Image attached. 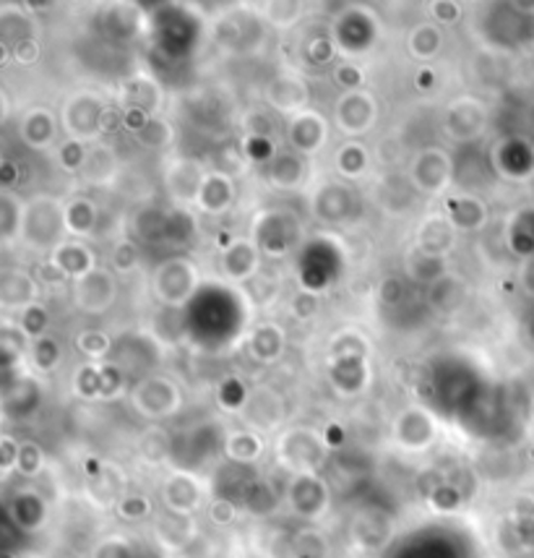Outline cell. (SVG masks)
<instances>
[{"instance_id": "24", "label": "cell", "mask_w": 534, "mask_h": 558, "mask_svg": "<svg viewBox=\"0 0 534 558\" xmlns=\"http://www.w3.org/2000/svg\"><path fill=\"white\" fill-rule=\"evenodd\" d=\"M193 535V522L188 515H175V511H167L165 517L156 522V537L162 543H167L169 548H180L191 541Z\"/></svg>"}, {"instance_id": "23", "label": "cell", "mask_w": 534, "mask_h": 558, "mask_svg": "<svg viewBox=\"0 0 534 558\" xmlns=\"http://www.w3.org/2000/svg\"><path fill=\"white\" fill-rule=\"evenodd\" d=\"M81 178L87 180V183H94V186H102L107 183V180L115 178L117 173V160L113 157V152L110 149H91L87 152V160H84L81 165Z\"/></svg>"}, {"instance_id": "18", "label": "cell", "mask_w": 534, "mask_h": 558, "mask_svg": "<svg viewBox=\"0 0 534 558\" xmlns=\"http://www.w3.org/2000/svg\"><path fill=\"white\" fill-rule=\"evenodd\" d=\"M22 139L29 144L31 149H48L55 139L58 131V123L50 115L48 107H31L26 110L24 118H22Z\"/></svg>"}, {"instance_id": "16", "label": "cell", "mask_w": 534, "mask_h": 558, "mask_svg": "<svg viewBox=\"0 0 534 558\" xmlns=\"http://www.w3.org/2000/svg\"><path fill=\"white\" fill-rule=\"evenodd\" d=\"M266 100L279 113L295 115L300 110H308V87L295 76H277L266 89Z\"/></svg>"}, {"instance_id": "11", "label": "cell", "mask_w": 534, "mask_h": 558, "mask_svg": "<svg viewBox=\"0 0 534 558\" xmlns=\"http://www.w3.org/2000/svg\"><path fill=\"white\" fill-rule=\"evenodd\" d=\"M326 121L316 110H300L290 118V128H287V139H290L295 154H313L323 147L326 141Z\"/></svg>"}, {"instance_id": "14", "label": "cell", "mask_w": 534, "mask_h": 558, "mask_svg": "<svg viewBox=\"0 0 534 558\" xmlns=\"http://www.w3.org/2000/svg\"><path fill=\"white\" fill-rule=\"evenodd\" d=\"M221 271L232 282H251L258 271V249L253 240L234 238L221 253Z\"/></svg>"}, {"instance_id": "22", "label": "cell", "mask_w": 534, "mask_h": 558, "mask_svg": "<svg viewBox=\"0 0 534 558\" xmlns=\"http://www.w3.org/2000/svg\"><path fill=\"white\" fill-rule=\"evenodd\" d=\"M260 452H264V441L256 431H232L227 433L225 439V454L227 459L234 465H251L256 462L260 457Z\"/></svg>"}, {"instance_id": "21", "label": "cell", "mask_w": 534, "mask_h": 558, "mask_svg": "<svg viewBox=\"0 0 534 558\" xmlns=\"http://www.w3.org/2000/svg\"><path fill=\"white\" fill-rule=\"evenodd\" d=\"M234 199V191H232V180L225 178V175L219 173H208L204 188H201V196H199V204L201 210L208 212V214H221L230 210Z\"/></svg>"}, {"instance_id": "39", "label": "cell", "mask_w": 534, "mask_h": 558, "mask_svg": "<svg viewBox=\"0 0 534 558\" xmlns=\"http://www.w3.org/2000/svg\"><path fill=\"white\" fill-rule=\"evenodd\" d=\"M102 550H104V556H97V558H134L128 543L123 541V537H104Z\"/></svg>"}, {"instance_id": "3", "label": "cell", "mask_w": 534, "mask_h": 558, "mask_svg": "<svg viewBox=\"0 0 534 558\" xmlns=\"http://www.w3.org/2000/svg\"><path fill=\"white\" fill-rule=\"evenodd\" d=\"M130 402H134L136 413H141L143 418L162 420L180 410V389L175 386V381L165 379V376H149V379L134 386Z\"/></svg>"}, {"instance_id": "29", "label": "cell", "mask_w": 534, "mask_h": 558, "mask_svg": "<svg viewBox=\"0 0 534 558\" xmlns=\"http://www.w3.org/2000/svg\"><path fill=\"white\" fill-rule=\"evenodd\" d=\"M136 136L141 139V144L162 149L173 141V128H169V123L165 118H156V115H152V118H147L139 128H136Z\"/></svg>"}, {"instance_id": "20", "label": "cell", "mask_w": 534, "mask_h": 558, "mask_svg": "<svg viewBox=\"0 0 534 558\" xmlns=\"http://www.w3.org/2000/svg\"><path fill=\"white\" fill-rule=\"evenodd\" d=\"M50 262L55 264L65 277H74V279L84 277L87 271L94 269V258H91V253L84 249L81 243H68V240L52 251Z\"/></svg>"}, {"instance_id": "38", "label": "cell", "mask_w": 534, "mask_h": 558, "mask_svg": "<svg viewBox=\"0 0 534 558\" xmlns=\"http://www.w3.org/2000/svg\"><path fill=\"white\" fill-rule=\"evenodd\" d=\"M318 310V301L313 295H297L295 301H292V316L300 321H308L310 316H316Z\"/></svg>"}, {"instance_id": "9", "label": "cell", "mask_w": 534, "mask_h": 558, "mask_svg": "<svg viewBox=\"0 0 534 558\" xmlns=\"http://www.w3.org/2000/svg\"><path fill=\"white\" fill-rule=\"evenodd\" d=\"M208 173L195 160H169L165 165V188L175 201H199Z\"/></svg>"}, {"instance_id": "10", "label": "cell", "mask_w": 534, "mask_h": 558, "mask_svg": "<svg viewBox=\"0 0 534 558\" xmlns=\"http://www.w3.org/2000/svg\"><path fill=\"white\" fill-rule=\"evenodd\" d=\"M162 502H165L167 511H175V515H188L191 517L204 498V485L195 480L191 472H173L162 485Z\"/></svg>"}, {"instance_id": "4", "label": "cell", "mask_w": 534, "mask_h": 558, "mask_svg": "<svg viewBox=\"0 0 534 558\" xmlns=\"http://www.w3.org/2000/svg\"><path fill=\"white\" fill-rule=\"evenodd\" d=\"M195 284H199V271L188 258H169L154 275L156 297L173 308L186 306L191 301Z\"/></svg>"}, {"instance_id": "37", "label": "cell", "mask_w": 534, "mask_h": 558, "mask_svg": "<svg viewBox=\"0 0 534 558\" xmlns=\"http://www.w3.org/2000/svg\"><path fill=\"white\" fill-rule=\"evenodd\" d=\"M18 449H22V441H16L13 436L5 433L3 441H0V472H3V480H9V475L18 467Z\"/></svg>"}, {"instance_id": "35", "label": "cell", "mask_w": 534, "mask_h": 558, "mask_svg": "<svg viewBox=\"0 0 534 558\" xmlns=\"http://www.w3.org/2000/svg\"><path fill=\"white\" fill-rule=\"evenodd\" d=\"M206 515H208V519H212L214 524H217V528H227V524H232L234 519H238L240 509H238V504L232 502V498L214 496V498H208Z\"/></svg>"}, {"instance_id": "41", "label": "cell", "mask_w": 534, "mask_h": 558, "mask_svg": "<svg viewBox=\"0 0 534 558\" xmlns=\"http://www.w3.org/2000/svg\"><path fill=\"white\" fill-rule=\"evenodd\" d=\"M115 264L120 266V269H130V266L136 264V251L130 249V245H123V249L115 253Z\"/></svg>"}, {"instance_id": "5", "label": "cell", "mask_w": 534, "mask_h": 558, "mask_svg": "<svg viewBox=\"0 0 534 558\" xmlns=\"http://www.w3.org/2000/svg\"><path fill=\"white\" fill-rule=\"evenodd\" d=\"M378 123V102L363 89H347L336 100V126L344 136H365Z\"/></svg>"}, {"instance_id": "17", "label": "cell", "mask_w": 534, "mask_h": 558, "mask_svg": "<svg viewBox=\"0 0 534 558\" xmlns=\"http://www.w3.org/2000/svg\"><path fill=\"white\" fill-rule=\"evenodd\" d=\"M5 506H9V517L13 519V524H18L24 532H37L48 522V504L42 502L37 491H22Z\"/></svg>"}, {"instance_id": "25", "label": "cell", "mask_w": 534, "mask_h": 558, "mask_svg": "<svg viewBox=\"0 0 534 558\" xmlns=\"http://www.w3.org/2000/svg\"><path fill=\"white\" fill-rule=\"evenodd\" d=\"M448 219L459 230H478L485 225V206L478 199L459 196V201H452V206H448Z\"/></svg>"}, {"instance_id": "8", "label": "cell", "mask_w": 534, "mask_h": 558, "mask_svg": "<svg viewBox=\"0 0 534 558\" xmlns=\"http://www.w3.org/2000/svg\"><path fill=\"white\" fill-rule=\"evenodd\" d=\"M412 183L420 193H428V196H435L443 188L448 186V178H452V162L446 160V154L441 149H425L420 152L412 162Z\"/></svg>"}, {"instance_id": "6", "label": "cell", "mask_w": 534, "mask_h": 558, "mask_svg": "<svg viewBox=\"0 0 534 558\" xmlns=\"http://www.w3.org/2000/svg\"><path fill=\"white\" fill-rule=\"evenodd\" d=\"M117 297V284L110 271L100 269V266H94V269L87 271L84 277L74 279V303L78 310H84V314H104L110 306L115 303Z\"/></svg>"}, {"instance_id": "2", "label": "cell", "mask_w": 534, "mask_h": 558, "mask_svg": "<svg viewBox=\"0 0 534 558\" xmlns=\"http://www.w3.org/2000/svg\"><path fill=\"white\" fill-rule=\"evenodd\" d=\"M279 459L295 475L300 472H318L326 459V441L310 428H292L277 444Z\"/></svg>"}, {"instance_id": "33", "label": "cell", "mask_w": 534, "mask_h": 558, "mask_svg": "<svg viewBox=\"0 0 534 558\" xmlns=\"http://www.w3.org/2000/svg\"><path fill=\"white\" fill-rule=\"evenodd\" d=\"M44 470V454L35 441H22V449H18V467L16 472H22L24 478H39V472Z\"/></svg>"}, {"instance_id": "19", "label": "cell", "mask_w": 534, "mask_h": 558, "mask_svg": "<svg viewBox=\"0 0 534 558\" xmlns=\"http://www.w3.org/2000/svg\"><path fill=\"white\" fill-rule=\"evenodd\" d=\"M284 350V332L277 324H260L247 337V355L258 363H274Z\"/></svg>"}, {"instance_id": "12", "label": "cell", "mask_w": 534, "mask_h": 558, "mask_svg": "<svg viewBox=\"0 0 534 558\" xmlns=\"http://www.w3.org/2000/svg\"><path fill=\"white\" fill-rule=\"evenodd\" d=\"M0 303L5 310H16V314L35 306L39 303V279L22 269H5L0 277Z\"/></svg>"}, {"instance_id": "36", "label": "cell", "mask_w": 534, "mask_h": 558, "mask_svg": "<svg viewBox=\"0 0 534 558\" xmlns=\"http://www.w3.org/2000/svg\"><path fill=\"white\" fill-rule=\"evenodd\" d=\"M115 509L117 515L128 519V522H139V519H147L149 511H152V504L143 496H123L120 502L115 504Z\"/></svg>"}, {"instance_id": "28", "label": "cell", "mask_w": 534, "mask_h": 558, "mask_svg": "<svg viewBox=\"0 0 534 558\" xmlns=\"http://www.w3.org/2000/svg\"><path fill=\"white\" fill-rule=\"evenodd\" d=\"M326 554H329V543L316 530L297 532V537L292 541V558H326Z\"/></svg>"}, {"instance_id": "40", "label": "cell", "mask_w": 534, "mask_h": 558, "mask_svg": "<svg viewBox=\"0 0 534 558\" xmlns=\"http://www.w3.org/2000/svg\"><path fill=\"white\" fill-rule=\"evenodd\" d=\"M378 293H381V301L386 303V306H394V303H399V297H402V284L396 282V279H383V284Z\"/></svg>"}, {"instance_id": "27", "label": "cell", "mask_w": 534, "mask_h": 558, "mask_svg": "<svg viewBox=\"0 0 534 558\" xmlns=\"http://www.w3.org/2000/svg\"><path fill=\"white\" fill-rule=\"evenodd\" d=\"M269 178L279 188L297 186L300 178H303V165H300L297 154L287 152V154H279V157H274V165L269 167Z\"/></svg>"}, {"instance_id": "13", "label": "cell", "mask_w": 534, "mask_h": 558, "mask_svg": "<svg viewBox=\"0 0 534 558\" xmlns=\"http://www.w3.org/2000/svg\"><path fill=\"white\" fill-rule=\"evenodd\" d=\"M487 123V113H485V105L478 100H472V97H461V100H456L452 107H448V131H452L454 139L459 141H472L478 139L482 134V128H485Z\"/></svg>"}, {"instance_id": "34", "label": "cell", "mask_w": 534, "mask_h": 558, "mask_svg": "<svg viewBox=\"0 0 534 558\" xmlns=\"http://www.w3.org/2000/svg\"><path fill=\"white\" fill-rule=\"evenodd\" d=\"M16 324L24 329V334L35 342L39 337H44V329H48V310L39 306V303H35V306H29L18 314Z\"/></svg>"}, {"instance_id": "1", "label": "cell", "mask_w": 534, "mask_h": 558, "mask_svg": "<svg viewBox=\"0 0 534 558\" xmlns=\"http://www.w3.org/2000/svg\"><path fill=\"white\" fill-rule=\"evenodd\" d=\"M104 115H107V102L102 94L84 89V92H74L65 97L61 105V126L68 141H84L97 139L104 131Z\"/></svg>"}, {"instance_id": "15", "label": "cell", "mask_w": 534, "mask_h": 558, "mask_svg": "<svg viewBox=\"0 0 534 558\" xmlns=\"http://www.w3.org/2000/svg\"><path fill=\"white\" fill-rule=\"evenodd\" d=\"M243 415L247 426L266 431V428H277L279 420L284 418V405L271 389H253L243 405Z\"/></svg>"}, {"instance_id": "30", "label": "cell", "mask_w": 534, "mask_h": 558, "mask_svg": "<svg viewBox=\"0 0 534 558\" xmlns=\"http://www.w3.org/2000/svg\"><path fill=\"white\" fill-rule=\"evenodd\" d=\"M76 347H78V353L87 355L89 360L100 363L107 358L113 342H110V337L100 332V329H87V332H81L76 337Z\"/></svg>"}, {"instance_id": "7", "label": "cell", "mask_w": 534, "mask_h": 558, "mask_svg": "<svg viewBox=\"0 0 534 558\" xmlns=\"http://www.w3.org/2000/svg\"><path fill=\"white\" fill-rule=\"evenodd\" d=\"M287 504L303 519H318L329 509V485L318 472H300L287 485Z\"/></svg>"}, {"instance_id": "32", "label": "cell", "mask_w": 534, "mask_h": 558, "mask_svg": "<svg viewBox=\"0 0 534 558\" xmlns=\"http://www.w3.org/2000/svg\"><path fill=\"white\" fill-rule=\"evenodd\" d=\"M31 360H35L39 371L48 373L61 363V347H58V342L50 340V337H39V340L31 342Z\"/></svg>"}, {"instance_id": "31", "label": "cell", "mask_w": 534, "mask_h": 558, "mask_svg": "<svg viewBox=\"0 0 534 558\" xmlns=\"http://www.w3.org/2000/svg\"><path fill=\"white\" fill-rule=\"evenodd\" d=\"M65 227H68L71 236H89L91 227H94V210H91L89 201H76V204L65 206Z\"/></svg>"}, {"instance_id": "26", "label": "cell", "mask_w": 534, "mask_h": 558, "mask_svg": "<svg viewBox=\"0 0 534 558\" xmlns=\"http://www.w3.org/2000/svg\"><path fill=\"white\" fill-rule=\"evenodd\" d=\"M24 210H26V204L16 201L13 193H9V191L3 193V199H0V232H3L5 243H11L16 236L22 238Z\"/></svg>"}]
</instances>
